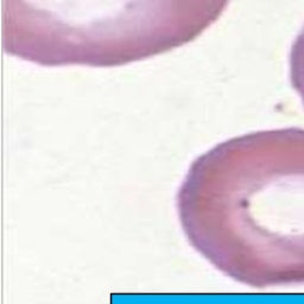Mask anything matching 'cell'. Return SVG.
<instances>
[{
	"label": "cell",
	"instance_id": "cell-1",
	"mask_svg": "<svg viewBox=\"0 0 304 304\" xmlns=\"http://www.w3.org/2000/svg\"><path fill=\"white\" fill-rule=\"evenodd\" d=\"M229 1L3 0V46L41 67H122L197 39Z\"/></svg>",
	"mask_w": 304,
	"mask_h": 304
}]
</instances>
